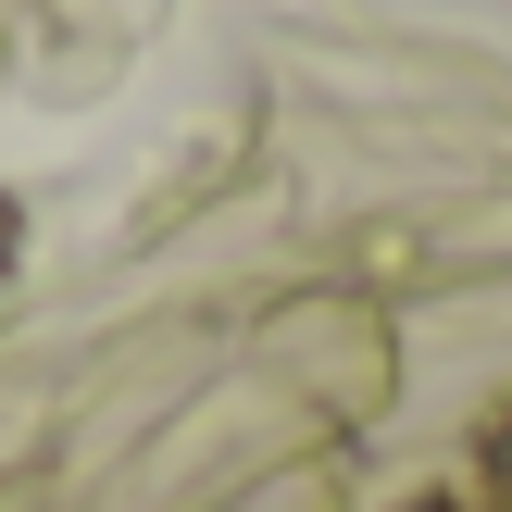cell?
<instances>
[{
  "label": "cell",
  "instance_id": "cell-1",
  "mask_svg": "<svg viewBox=\"0 0 512 512\" xmlns=\"http://www.w3.org/2000/svg\"><path fill=\"white\" fill-rule=\"evenodd\" d=\"M475 463H488V512H512V413L488 425V450H475Z\"/></svg>",
  "mask_w": 512,
  "mask_h": 512
},
{
  "label": "cell",
  "instance_id": "cell-2",
  "mask_svg": "<svg viewBox=\"0 0 512 512\" xmlns=\"http://www.w3.org/2000/svg\"><path fill=\"white\" fill-rule=\"evenodd\" d=\"M13 250H25V213L0 200V288H13Z\"/></svg>",
  "mask_w": 512,
  "mask_h": 512
},
{
  "label": "cell",
  "instance_id": "cell-3",
  "mask_svg": "<svg viewBox=\"0 0 512 512\" xmlns=\"http://www.w3.org/2000/svg\"><path fill=\"white\" fill-rule=\"evenodd\" d=\"M413 512H463V500H413Z\"/></svg>",
  "mask_w": 512,
  "mask_h": 512
}]
</instances>
